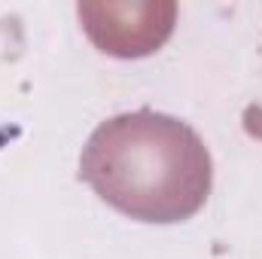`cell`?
Wrapping results in <instances>:
<instances>
[{
  "mask_svg": "<svg viewBox=\"0 0 262 259\" xmlns=\"http://www.w3.org/2000/svg\"><path fill=\"white\" fill-rule=\"evenodd\" d=\"M79 177L140 223H177L207 201L210 156L180 119L137 110L95 128L79 156Z\"/></svg>",
  "mask_w": 262,
  "mask_h": 259,
  "instance_id": "6da1fadb",
  "label": "cell"
}]
</instances>
